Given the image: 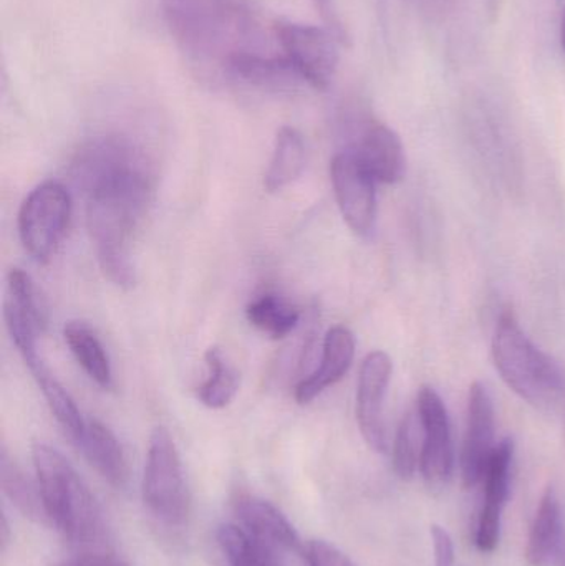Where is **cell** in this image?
I'll return each instance as SVG.
<instances>
[{"mask_svg": "<svg viewBox=\"0 0 565 566\" xmlns=\"http://www.w3.org/2000/svg\"><path fill=\"white\" fill-rule=\"evenodd\" d=\"M166 25L176 45L201 75L232 82L236 70L252 56L278 52L244 0H161Z\"/></svg>", "mask_w": 565, "mask_h": 566, "instance_id": "6da1fadb", "label": "cell"}, {"mask_svg": "<svg viewBox=\"0 0 565 566\" xmlns=\"http://www.w3.org/2000/svg\"><path fill=\"white\" fill-rule=\"evenodd\" d=\"M155 186H128L86 196V226L103 274L122 289L136 283L133 238Z\"/></svg>", "mask_w": 565, "mask_h": 566, "instance_id": "7a4b0ae2", "label": "cell"}, {"mask_svg": "<svg viewBox=\"0 0 565 566\" xmlns=\"http://www.w3.org/2000/svg\"><path fill=\"white\" fill-rule=\"evenodd\" d=\"M36 485L46 521L76 545H92L103 535L98 504L73 465L45 442L32 448Z\"/></svg>", "mask_w": 565, "mask_h": 566, "instance_id": "3957f363", "label": "cell"}, {"mask_svg": "<svg viewBox=\"0 0 565 566\" xmlns=\"http://www.w3.org/2000/svg\"><path fill=\"white\" fill-rule=\"evenodd\" d=\"M493 358L504 382L530 405L550 408L563 396L564 379L559 366L527 338L511 310L498 322Z\"/></svg>", "mask_w": 565, "mask_h": 566, "instance_id": "277c9868", "label": "cell"}, {"mask_svg": "<svg viewBox=\"0 0 565 566\" xmlns=\"http://www.w3.org/2000/svg\"><path fill=\"white\" fill-rule=\"evenodd\" d=\"M143 502L158 521L182 525L191 509L185 469L175 439L166 428L149 438L142 484Z\"/></svg>", "mask_w": 565, "mask_h": 566, "instance_id": "5b68a950", "label": "cell"}, {"mask_svg": "<svg viewBox=\"0 0 565 566\" xmlns=\"http://www.w3.org/2000/svg\"><path fill=\"white\" fill-rule=\"evenodd\" d=\"M72 218V196L59 181L36 186L20 206V242L30 258L46 264L56 252Z\"/></svg>", "mask_w": 565, "mask_h": 566, "instance_id": "8992f818", "label": "cell"}, {"mask_svg": "<svg viewBox=\"0 0 565 566\" xmlns=\"http://www.w3.org/2000/svg\"><path fill=\"white\" fill-rule=\"evenodd\" d=\"M279 50L294 70L302 85L325 92L338 69V42L332 29L299 22L274 25Z\"/></svg>", "mask_w": 565, "mask_h": 566, "instance_id": "52a82bcc", "label": "cell"}, {"mask_svg": "<svg viewBox=\"0 0 565 566\" xmlns=\"http://www.w3.org/2000/svg\"><path fill=\"white\" fill-rule=\"evenodd\" d=\"M417 412L423 434L421 475L430 488H443L454 469L453 439L447 406L433 388L425 386L418 392Z\"/></svg>", "mask_w": 565, "mask_h": 566, "instance_id": "ba28073f", "label": "cell"}, {"mask_svg": "<svg viewBox=\"0 0 565 566\" xmlns=\"http://www.w3.org/2000/svg\"><path fill=\"white\" fill-rule=\"evenodd\" d=\"M331 178L338 209L348 228L358 235L370 234L377 218V181L348 148L332 159Z\"/></svg>", "mask_w": 565, "mask_h": 566, "instance_id": "9c48e42d", "label": "cell"}, {"mask_svg": "<svg viewBox=\"0 0 565 566\" xmlns=\"http://www.w3.org/2000/svg\"><path fill=\"white\" fill-rule=\"evenodd\" d=\"M3 318L25 365L39 361V336L45 326V313L35 283L22 269H12L7 274Z\"/></svg>", "mask_w": 565, "mask_h": 566, "instance_id": "30bf717a", "label": "cell"}, {"mask_svg": "<svg viewBox=\"0 0 565 566\" xmlns=\"http://www.w3.org/2000/svg\"><path fill=\"white\" fill-rule=\"evenodd\" d=\"M390 356L385 352L368 353L362 361L357 385V422L365 442L375 452H387L388 438L385 424V398L390 385Z\"/></svg>", "mask_w": 565, "mask_h": 566, "instance_id": "8fae6325", "label": "cell"}, {"mask_svg": "<svg viewBox=\"0 0 565 566\" xmlns=\"http://www.w3.org/2000/svg\"><path fill=\"white\" fill-rule=\"evenodd\" d=\"M494 434L496 424L493 399L483 382H473L468 398L467 436L461 455V478L464 488L473 489L483 482L498 446L494 442Z\"/></svg>", "mask_w": 565, "mask_h": 566, "instance_id": "7c38bea8", "label": "cell"}, {"mask_svg": "<svg viewBox=\"0 0 565 566\" xmlns=\"http://www.w3.org/2000/svg\"><path fill=\"white\" fill-rule=\"evenodd\" d=\"M514 444L511 439H504L494 449L493 458L484 474L483 505L478 515L474 544L483 554L496 551L501 541L503 514L511 492V469H513Z\"/></svg>", "mask_w": 565, "mask_h": 566, "instance_id": "4fadbf2b", "label": "cell"}, {"mask_svg": "<svg viewBox=\"0 0 565 566\" xmlns=\"http://www.w3.org/2000/svg\"><path fill=\"white\" fill-rule=\"evenodd\" d=\"M239 525L269 551L299 552L302 554L305 542L301 541L292 522L264 499L241 494L234 502Z\"/></svg>", "mask_w": 565, "mask_h": 566, "instance_id": "5bb4252c", "label": "cell"}, {"mask_svg": "<svg viewBox=\"0 0 565 566\" xmlns=\"http://www.w3.org/2000/svg\"><path fill=\"white\" fill-rule=\"evenodd\" d=\"M348 149L375 181L395 185L404 179L407 169L404 145L400 136L384 123H368Z\"/></svg>", "mask_w": 565, "mask_h": 566, "instance_id": "9a60e30c", "label": "cell"}, {"mask_svg": "<svg viewBox=\"0 0 565 566\" xmlns=\"http://www.w3.org/2000/svg\"><path fill=\"white\" fill-rule=\"evenodd\" d=\"M355 358V336L347 326H334L328 329L322 345L321 365L307 378L295 386V401L308 405L321 396L325 389L337 385Z\"/></svg>", "mask_w": 565, "mask_h": 566, "instance_id": "2e32d148", "label": "cell"}, {"mask_svg": "<svg viewBox=\"0 0 565 566\" xmlns=\"http://www.w3.org/2000/svg\"><path fill=\"white\" fill-rule=\"evenodd\" d=\"M563 547V505L556 489L547 488L537 505L530 535H527V564L531 566L557 564Z\"/></svg>", "mask_w": 565, "mask_h": 566, "instance_id": "e0dca14e", "label": "cell"}, {"mask_svg": "<svg viewBox=\"0 0 565 566\" xmlns=\"http://www.w3.org/2000/svg\"><path fill=\"white\" fill-rule=\"evenodd\" d=\"M75 446L108 484L113 488L125 485L128 479L125 452L108 426L96 419H86L85 429Z\"/></svg>", "mask_w": 565, "mask_h": 566, "instance_id": "ac0fdd59", "label": "cell"}, {"mask_svg": "<svg viewBox=\"0 0 565 566\" xmlns=\"http://www.w3.org/2000/svg\"><path fill=\"white\" fill-rule=\"evenodd\" d=\"M63 338L83 371L95 381L100 388L109 389L113 386L112 363L105 346L96 333L80 319H70L63 326Z\"/></svg>", "mask_w": 565, "mask_h": 566, "instance_id": "d6986e66", "label": "cell"}, {"mask_svg": "<svg viewBox=\"0 0 565 566\" xmlns=\"http://www.w3.org/2000/svg\"><path fill=\"white\" fill-rule=\"evenodd\" d=\"M305 168V142L299 129L282 126L275 135L274 151L264 176V188L279 192L297 181Z\"/></svg>", "mask_w": 565, "mask_h": 566, "instance_id": "ffe728a7", "label": "cell"}, {"mask_svg": "<svg viewBox=\"0 0 565 566\" xmlns=\"http://www.w3.org/2000/svg\"><path fill=\"white\" fill-rule=\"evenodd\" d=\"M29 369L32 371L33 378H35L36 385H39L40 391H42L50 411L55 416L56 421L62 426L65 434L69 436L73 444H75L86 424V419L83 418L82 412H80L79 406L75 405L69 391L63 388L62 382L46 368L42 358L33 363L32 366H29Z\"/></svg>", "mask_w": 565, "mask_h": 566, "instance_id": "44dd1931", "label": "cell"}, {"mask_svg": "<svg viewBox=\"0 0 565 566\" xmlns=\"http://www.w3.org/2000/svg\"><path fill=\"white\" fill-rule=\"evenodd\" d=\"M208 376L196 389L199 401L209 409H222L234 401L241 385L238 369L229 363L218 346H211L205 355Z\"/></svg>", "mask_w": 565, "mask_h": 566, "instance_id": "7402d4cb", "label": "cell"}, {"mask_svg": "<svg viewBox=\"0 0 565 566\" xmlns=\"http://www.w3.org/2000/svg\"><path fill=\"white\" fill-rule=\"evenodd\" d=\"M245 316L254 328L272 339H282L291 335L301 322L297 306L272 292L262 293L251 300L245 308Z\"/></svg>", "mask_w": 565, "mask_h": 566, "instance_id": "603a6c76", "label": "cell"}, {"mask_svg": "<svg viewBox=\"0 0 565 566\" xmlns=\"http://www.w3.org/2000/svg\"><path fill=\"white\" fill-rule=\"evenodd\" d=\"M216 538L226 566H281L278 555L251 537L239 524L222 525Z\"/></svg>", "mask_w": 565, "mask_h": 566, "instance_id": "cb8c5ba5", "label": "cell"}, {"mask_svg": "<svg viewBox=\"0 0 565 566\" xmlns=\"http://www.w3.org/2000/svg\"><path fill=\"white\" fill-rule=\"evenodd\" d=\"M0 484H2L3 495L15 505L20 514L33 522L46 521L39 485L36 482L32 484L25 478L22 469L10 458L6 448H2V455H0Z\"/></svg>", "mask_w": 565, "mask_h": 566, "instance_id": "d4e9b609", "label": "cell"}, {"mask_svg": "<svg viewBox=\"0 0 565 566\" xmlns=\"http://www.w3.org/2000/svg\"><path fill=\"white\" fill-rule=\"evenodd\" d=\"M421 424L418 412H407L394 442V471L401 481H411L420 468L421 449H418Z\"/></svg>", "mask_w": 565, "mask_h": 566, "instance_id": "484cf974", "label": "cell"}, {"mask_svg": "<svg viewBox=\"0 0 565 566\" xmlns=\"http://www.w3.org/2000/svg\"><path fill=\"white\" fill-rule=\"evenodd\" d=\"M302 555L307 566H357L341 548L325 541L305 542Z\"/></svg>", "mask_w": 565, "mask_h": 566, "instance_id": "4316f807", "label": "cell"}, {"mask_svg": "<svg viewBox=\"0 0 565 566\" xmlns=\"http://www.w3.org/2000/svg\"><path fill=\"white\" fill-rule=\"evenodd\" d=\"M431 542H433L435 566L454 565V544L450 532L441 525H431Z\"/></svg>", "mask_w": 565, "mask_h": 566, "instance_id": "83f0119b", "label": "cell"}, {"mask_svg": "<svg viewBox=\"0 0 565 566\" xmlns=\"http://www.w3.org/2000/svg\"><path fill=\"white\" fill-rule=\"evenodd\" d=\"M56 566H128L119 562L118 558L109 554H100V552H83L75 557L65 558Z\"/></svg>", "mask_w": 565, "mask_h": 566, "instance_id": "f1b7e54d", "label": "cell"}, {"mask_svg": "<svg viewBox=\"0 0 565 566\" xmlns=\"http://www.w3.org/2000/svg\"><path fill=\"white\" fill-rule=\"evenodd\" d=\"M312 2L317 7L322 17L327 20L328 27L334 30L335 35L344 42L345 30L344 25H342L341 19H338L337 10H335L334 0H312Z\"/></svg>", "mask_w": 565, "mask_h": 566, "instance_id": "f546056e", "label": "cell"}, {"mask_svg": "<svg viewBox=\"0 0 565 566\" xmlns=\"http://www.w3.org/2000/svg\"><path fill=\"white\" fill-rule=\"evenodd\" d=\"M10 544V527L9 521H7L6 514H2V524H0V547L2 552L7 551Z\"/></svg>", "mask_w": 565, "mask_h": 566, "instance_id": "4dcf8cb0", "label": "cell"}, {"mask_svg": "<svg viewBox=\"0 0 565 566\" xmlns=\"http://www.w3.org/2000/svg\"><path fill=\"white\" fill-rule=\"evenodd\" d=\"M561 42H563V49L565 52V10L563 15V22H561Z\"/></svg>", "mask_w": 565, "mask_h": 566, "instance_id": "1f68e13d", "label": "cell"}, {"mask_svg": "<svg viewBox=\"0 0 565 566\" xmlns=\"http://www.w3.org/2000/svg\"><path fill=\"white\" fill-rule=\"evenodd\" d=\"M557 566H565V544L563 547V552H561L559 560H557Z\"/></svg>", "mask_w": 565, "mask_h": 566, "instance_id": "d6a6232c", "label": "cell"}, {"mask_svg": "<svg viewBox=\"0 0 565 566\" xmlns=\"http://www.w3.org/2000/svg\"><path fill=\"white\" fill-rule=\"evenodd\" d=\"M564 428H565V422H564ZM564 432H565V429H564Z\"/></svg>", "mask_w": 565, "mask_h": 566, "instance_id": "836d02e7", "label": "cell"}]
</instances>
